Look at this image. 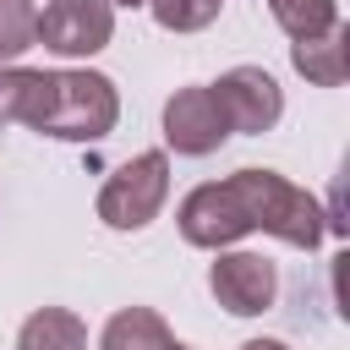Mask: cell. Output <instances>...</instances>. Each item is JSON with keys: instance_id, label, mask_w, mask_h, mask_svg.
Masks as SVG:
<instances>
[{"instance_id": "cell-7", "label": "cell", "mask_w": 350, "mask_h": 350, "mask_svg": "<svg viewBox=\"0 0 350 350\" xmlns=\"http://www.w3.org/2000/svg\"><path fill=\"white\" fill-rule=\"evenodd\" d=\"M115 38V11L104 0H49L38 11V44L60 60H88L109 49Z\"/></svg>"}, {"instance_id": "cell-14", "label": "cell", "mask_w": 350, "mask_h": 350, "mask_svg": "<svg viewBox=\"0 0 350 350\" xmlns=\"http://www.w3.org/2000/svg\"><path fill=\"white\" fill-rule=\"evenodd\" d=\"M148 11L164 33H202L224 11V0H148Z\"/></svg>"}, {"instance_id": "cell-4", "label": "cell", "mask_w": 350, "mask_h": 350, "mask_svg": "<svg viewBox=\"0 0 350 350\" xmlns=\"http://www.w3.org/2000/svg\"><path fill=\"white\" fill-rule=\"evenodd\" d=\"M175 230H180V241L197 246V252H230L241 235H252L246 208H241V197H235L230 180H202V186H191V191L180 197V208H175Z\"/></svg>"}, {"instance_id": "cell-2", "label": "cell", "mask_w": 350, "mask_h": 350, "mask_svg": "<svg viewBox=\"0 0 350 350\" xmlns=\"http://www.w3.org/2000/svg\"><path fill=\"white\" fill-rule=\"evenodd\" d=\"M120 120V93L104 71H49L44 77V109H38V137L60 142H104Z\"/></svg>"}, {"instance_id": "cell-6", "label": "cell", "mask_w": 350, "mask_h": 350, "mask_svg": "<svg viewBox=\"0 0 350 350\" xmlns=\"http://www.w3.org/2000/svg\"><path fill=\"white\" fill-rule=\"evenodd\" d=\"M224 137H230V120L208 82L175 88L164 98V148H175L180 159H208L224 148Z\"/></svg>"}, {"instance_id": "cell-10", "label": "cell", "mask_w": 350, "mask_h": 350, "mask_svg": "<svg viewBox=\"0 0 350 350\" xmlns=\"http://www.w3.org/2000/svg\"><path fill=\"white\" fill-rule=\"evenodd\" d=\"M16 350H88V323L71 306H38L22 317Z\"/></svg>"}, {"instance_id": "cell-1", "label": "cell", "mask_w": 350, "mask_h": 350, "mask_svg": "<svg viewBox=\"0 0 350 350\" xmlns=\"http://www.w3.org/2000/svg\"><path fill=\"white\" fill-rule=\"evenodd\" d=\"M224 180L235 186L252 230H262V235H273V241H284V246H295V252H317V246H323L328 213H323V202H317L312 191H301V186L284 180L279 170H235V175H224Z\"/></svg>"}, {"instance_id": "cell-15", "label": "cell", "mask_w": 350, "mask_h": 350, "mask_svg": "<svg viewBox=\"0 0 350 350\" xmlns=\"http://www.w3.org/2000/svg\"><path fill=\"white\" fill-rule=\"evenodd\" d=\"M235 350H290L284 339H246V345H235Z\"/></svg>"}, {"instance_id": "cell-5", "label": "cell", "mask_w": 350, "mask_h": 350, "mask_svg": "<svg viewBox=\"0 0 350 350\" xmlns=\"http://www.w3.org/2000/svg\"><path fill=\"white\" fill-rule=\"evenodd\" d=\"M208 290L213 301L230 312V317H262L273 301H279V268L262 257V252H213L208 262Z\"/></svg>"}, {"instance_id": "cell-8", "label": "cell", "mask_w": 350, "mask_h": 350, "mask_svg": "<svg viewBox=\"0 0 350 350\" xmlns=\"http://www.w3.org/2000/svg\"><path fill=\"white\" fill-rule=\"evenodd\" d=\"M208 88H213L230 131H241V137H262V131H273L279 115H284V88H279L273 71H262V66H230V71H224L219 82H208Z\"/></svg>"}, {"instance_id": "cell-16", "label": "cell", "mask_w": 350, "mask_h": 350, "mask_svg": "<svg viewBox=\"0 0 350 350\" xmlns=\"http://www.w3.org/2000/svg\"><path fill=\"white\" fill-rule=\"evenodd\" d=\"M104 5H109V11H115V5H148V0H104Z\"/></svg>"}, {"instance_id": "cell-12", "label": "cell", "mask_w": 350, "mask_h": 350, "mask_svg": "<svg viewBox=\"0 0 350 350\" xmlns=\"http://www.w3.org/2000/svg\"><path fill=\"white\" fill-rule=\"evenodd\" d=\"M268 11L290 33V44L295 38H317V33H328L339 22V0H268Z\"/></svg>"}, {"instance_id": "cell-13", "label": "cell", "mask_w": 350, "mask_h": 350, "mask_svg": "<svg viewBox=\"0 0 350 350\" xmlns=\"http://www.w3.org/2000/svg\"><path fill=\"white\" fill-rule=\"evenodd\" d=\"M38 44V5L33 0H0V66L22 60Z\"/></svg>"}, {"instance_id": "cell-11", "label": "cell", "mask_w": 350, "mask_h": 350, "mask_svg": "<svg viewBox=\"0 0 350 350\" xmlns=\"http://www.w3.org/2000/svg\"><path fill=\"white\" fill-rule=\"evenodd\" d=\"M170 345L175 334L153 306H120L98 334V350H170Z\"/></svg>"}, {"instance_id": "cell-9", "label": "cell", "mask_w": 350, "mask_h": 350, "mask_svg": "<svg viewBox=\"0 0 350 350\" xmlns=\"http://www.w3.org/2000/svg\"><path fill=\"white\" fill-rule=\"evenodd\" d=\"M290 66L312 82V88H339L350 77V27L334 22L328 33L317 38H295L290 44Z\"/></svg>"}, {"instance_id": "cell-3", "label": "cell", "mask_w": 350, "mask_h": 350, "mask_svg": "<svg viewBox=\"0 0 350 350\" xmlns=\"http://www.w3.org/2000/svg\"><path fill=\"white\" fill-rule=\"evenodd\" d=\"M170 202V153L164 148H148V153H131L126 164H115L93 197V213L109 224V230H148Z\"/></svg>"}, {"instance_id": "cell-17", "label": "cell", "mask_w": 350, "mask_h": 350, "mask_svg": "<svg viewBox=\"0 0 350 350\" xmlns=\"http://www.w3.org/2000/svg\"><path fill=\"white\" fill-rule=\"evenodd\" d=\"M170 350H197V345H170Z\"/></svg>"}]
</instances>
